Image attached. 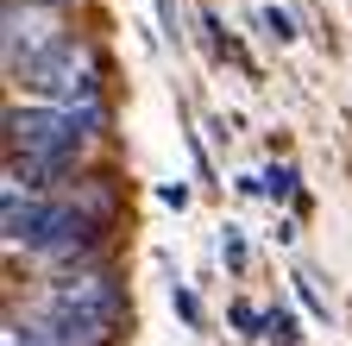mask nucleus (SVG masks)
I'll list each match as a JSON object with an SVG mask.
<instances>
[{"label": "nucleus", "instance_id": "6", "mask_svg": "<svg viewBox=\"0 0 352 346\" xmlns=\"http://www.w3.org/2000/svg\"><path fill=\"white\" fill-rule=\"evenodd\" d=\"M220 265H227V271H245V239H239V227H220Z\"/></svg>", "mask_w": 352, "mask_h": 346}, {"label": "nucleus", "instance_id": "4", "mask_svg": "<svg viewBox=\"0 0 352 346\" xmlns=\"http://www.w3.org/2000/svg\"><path fill=\"white\" fill-rule=\"evenodd\" d=\"M258 195H271V202H289V195H296V170H289V164H271V170L258 177Z\"/></svg>", "mask_w": 352, "mask_h": 346}, {"label": "nucleus", "instance_id": "7", "mask_svg": "<svg viewBox=\"0 0 352 346\" xmlns=\"http://www.w3.org/2000/svg\"><path fill=\"white\" fill-rule=\"evenodd\" d=\"M264 32H271L277 45H289V38H296V19H289L283 7H264Z\"/></svg>", "mask_w": 352, "mask_h": 346}, {"label": "nucleus", "instance_id": "1", "mask_svg": "<svg viewBox=\"0 0 352 346\" xmlns=\"http://www.w3.org/2000/svg\"><path fill=\"white\" fill-rule=\"evenodd\" d=\"M19 82L32 89V101L69 107V113H82L101 133V120H107V107H101V51L88 45V38H63V45L51 57H38Z\"/></svg>", "mask_w": 352, "mask_h": 346}, {"label": "nucleus", "instance_id": "11", "mask_svg": "<svg viewBox=\"0 0 352 346\" xmlns=\"http://www.w3.org/2000/svg\"><path fill=\"white\" fill-rule=\"evenodd\" d=\"M296 290H302V302H308V309H315V315H327V302L315 296V283H308V277H296Z\"/></svg>", "mask_w": 352, "mask_h": 346}, {"label": "nucleus", "instance_id": "9", "mask_svg": "<svg viewBox=\"0 0 352 346\" xmlns=\"http://www.w3.org/2000/svg\"><path fill=\"white\" fill-rule=\"evenodd\" d=\"M157 13H164V25H170V38H183V7H176V0H157Z\"/></svg>", "mask_w": 352, "mask_h": 346}, {"label": "nucleus", "instance_id": "12", "mask_svg": "<svg viewBox=\"0 0 352 346\" xmlns=\"http://www.w3.org/2000/svg\"><path fill=\"white\" fill-rule=\"evenodd\" d=\"M44 7H69V0H44Z\"/></svg>", "mask_w": 352, "mask_h": 346}, {"label": "nucleus", "instance_id": "8", "mask_svg": "<svg viewBox=\"0 0 352 346\" xmlns=\"http://www.w3.org/2000/svg\"><path fill=\"white\" fill-rule=\"evenodd\" d=\"M170 302H176V315H183V321H189V327H195V321H201V309H195V296H189V290H170Z\"/></svg>", "mask_w": 352, "mask_h": 346}, {"label": "nucleus", "instance_id": "3", "mask_svg": "<svg viewBox=\"0 0 352 346\" xmlns=\"http://www.w3.org/2000/svg\"><path fill=\"white\" fill-rule=\"evenodd\" d=\"M63 45V32H57V7H44V0H7V69L25 76L38 57H51Z\"/></svg>", "mask_w": 352, "mask_h": 346}, {"label": "nucleus", "instance_id": "5", "mask_svg": "<svg viewBox=\"0 0 352 346\" xmlns=\"http://www.w3.org/2000/svg\"><path fill=\"white\" fill-rule=\"evenodd\" d=\"M264 340H271V346H296V315L271 309V315H264Z\"/></svg>", "mask_w": 352, "mask_h": 346}, {"label": "nucleus", "instance_id": "2", "mask_svg": "<svg viewBox=\"0 0 352 346\" xmlns=\"http://www.w3.org/2000/svg\"><path fill=\"white\" fill-rule=\"evenodd\" d=\"M88 133H95V126H88L82 113L51 107V101H32V107L7 113V158H38V164L69 170L88 151Z\"/></svg>", "mask_w": 352, "mask_h": 346}, {"label": "nucleus", "instance_id": "10", "mask_svg": "<svg viewBox=\"0 0 352 346\" xmlns=\"http://www.w3.org/2000/svg\"><path fill=\"white\" fill-rule=\"evenodd\" d=\"M157 202H164V208H189V189H183V183H164Z\"/></svg>", "mask_w": 352, "mask_h": 346}]
</instances>
